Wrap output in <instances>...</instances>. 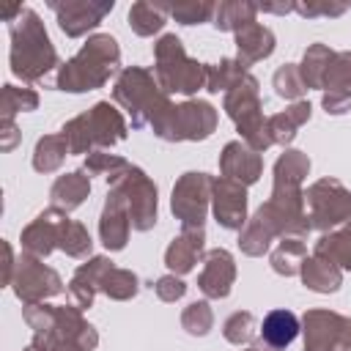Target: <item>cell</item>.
Listing matches in <instances>:
<instances>
[{
    "mask_svg": "<svg viewBox=\"0 0 351 351\" xmlns=\"http://www.w3.org/2000/svg\"><path fill=\"white\" fill-rule=\"evenodd\" d=\"M3 19L8 22V33H11V71L25 82L41 80L58 63L44 22L33 8H22V5L5 8Z\"/></svg>",
    "mask_w": 351,
    "mask_h": 351,
    "instance_id": "6da1fadb",
    "label": "cell"
},
{
    "mask_svg": "<svg viewBox=\"0 0 351 351\" xmlns=\"http://www.w3.org/2000/svg\"><path fill=\"white\" fill-rule=\"evenodd\" d=\"M33 329V346L38 351H90L99 343L96 329L80 315V307L27 304L22 310Z\"/></svg>",
    "mask_w": 351,
    "mask_h": 351,
    "instance_id": "7a4b0ae2",
    "label": "cell"
},
{
    "mask_svg": "<svg viewBox=\"0 0 351 351\" xmlns=\"http://www.w3.org/2000/svg\"><path fill=\"white\" fill-rule=\"evenodd\" d=\"M118 60H121L118 41L112 36L99 33V36L88 38V44L66 66H60V71H58V88L60 90H71V93L96 90L118 69Z\"/></svg>",
    "mask_w": 351,
    "mask_h": 351,
    "instance_id": "3957f363",
    "label": "cell"
},
{
    "mask_svg": "<svg viewBox=\"0 0 351 351\" xmlns=\"http://www.w3.org/2000/svg\"><path fill=\"white\" fill-rule=\"evenodd\" d=\"M115 101H121L129 115H132V126H151L154 134L162 129V123L167 121L173 104L167 101L165 90L159 88L156 77L140 66H132L126 71H121L118 82H115Z\"/></svg>",
    "mask_w": 351,
    "mask_h": 351,
    "instance_id": "277c9868",
    "label": "cell"
},
{
    "mask_svg": "<svg viewBox=\"0 0 351 351\" xmlns=\"http://www.w3.org/2000/svg\"><path fill=\"white\" fill-rule=\"evenodd\" d=\"M60 134L66 137L71 154H82V151H90L93 145H112L123 140L126 123L110 101H99L88 112L71 118Z\"/></svg>",
    "mask_w": 351,
    "mask_h": 351,
    "instance_id": "5b68a950",
    "label": "cell"
},
{
    "mask_svg": "<svg viewBox=\"0 0 351 351\" xmlns=\"http://www.w3.org/2000/svg\"><path fill=\"white\" fill-rule=\"evenodd\" d=\"M154 55H156L154 74L165 93H195L206 85V66L186 58L181 38H176L173 33L159 38Z\"/></svg>",
    "mask_w": 351,
    "mask_h": 351,
    "instance_id": "8992f818",
    "label": "cell"
},
{
    "mask_svg": "<svg viewBox=\"0 0 351 351\" xmlns=\"http://www.w3.org/2000/svg\"><path fill=\"white\" fill-rule=\"evenodd\" d=\"M225 110L228 115L236 121L239 134L244 137V143L252 151H263L271 145L269 134H266V123H263V112H261V99H258V80L252 74H244L239 85H233L225 93Z\"/></svg>",
    "mask_w": 351,
    "mask_h": 351,
    "instance_id": "52a82bcc",
    "label": "cell"
},
{
    "mask_svg": "<svg viewBox=\"0 0 351 351\" xmlns=\"http://www.w3.org/2000/svg\"><path fill=\"white\" fill-rule=\"evenodd\" d=\"M107 178H110V186L123 195V200L129 206L132 228H137V230L154 228V222H156V186L151 184V178L140 167H132L129 162Z\"/></svg>",
    "mask_w": 351,
    "mask_h": 351,
    "instance_id": "ba28073f",
    "label": "cell"
},
{
    "mask_svg": "<svg viewBox=\"0 0 351 351\" xmlns=\"http://www.w3.org/2000/svg\"><path fill=\"white\" fill-rule=\"evenodd\" d=\"M304 203H307L304 214L310 219V228L326 230V228H335V225L351 219V192L335 178L315 181L307 189Z\"/></svg>",
    "mask_w": 351,
    "mask_h": 351,
    "instance_id": "9c48e42d",
    "label": "cell"
},
{
    "mask_svg": "<svg viewBox=\"0 0 351 351\" xmlns=\"http://www.w3.org/2000/svg\"><path fill=\"white\" fill-rule=\"evenodd\" d=\"M217 126V110L206 101H184L170 110L156 132L162 140H206Z\"/></svg>",
    "mask_w": 351,
    "mask_h": 351,
    "instance_id": "30bf717a",
    "label": "cell"
},
{
    "mask_svg": "<svg viewBox=\"0 0 351 351\" xmlns=\"http://www.w3.org/2000/svg\"><path fill=\"white\" fill-rule=\"evenodd\" d=\"M14 293L25 302V304H38L47 296H55L63 291V282L58 277L55 269L44 266L36 255H22L16 261V271L11 277Z\"/></svg>",
    "mask_w": 351,
    "mask_h": 351,
    "instance_id": "8fae6325",
    "label": "cell"
},
{
    "mask_svg": "<svg viewBox=\"0 0 351 351\" xmlns=\"http://www.w3.org/2000/svg\"><path fill=\"white\" fill-rule=\"evenodd\" d=\"M214 189V178L206 173H186L173 189V214L184 228H203L206 206Z\"/></svg>",
    "mask_w": 351,
    "mask_h": 351,
    "instance_id": "7c38bea8",
    "label": "cell"
},
{
    "mask_svg": "<svg viewBox=\"0 0 351 351\" xmlns=\"http://www.w3.org/2000/svg\"><path fill=\"white\" fill-rule=\"evenodd\" d=\"M346 343H351V318L329 310L304 315V351H340Z\"/></svg>",
    "mask_w": 351,
    "mask_h": 351,
    "instance_id": "4fadbf2b",
    "label": "cell"
},
{
    "mask_svg": "<svg viewBox=\"0 0 351 351\" xmlns=\"http://www.w3.org/2000/svg\"><path fill=\"white\" fill-rule=\"evenodd\" d=\"M112 0H104V3H93V0H66V3H58L52 0L49 8L55 11L58 16V25L66 36L77 38L82 33H88L90 27H96L110 11H112Z\"/></svg>",
    "mask_w": 351,
    "mask_h": 351,
    "instance_id": "5bb4252c",
    "label": "cell"
},
{
    "mask_svg": "<svg viewBox=\"0 0 351 351\" xmlns=\"http://www.w3.org/2000/svg\"><path fill=\"white\" fill-rule=\"evenodd\" d=\"M211 200H214V217L222 228H241L247 225V192H244V184L239 181H230V178H219L214 181V189H211Z\"/></svg>",
    "mask_w": 351,
    "mask_h": 351,
    "instance_id": "9a60e30c",
    "label": "cell"
},
{
    "mask_svg": "<svg viewBox=\"0 0 351 351\" xmlns=\"http://www.w3.org/2000/svg\"><path fill=\"white\" fill-rule=\"evenodd\" d=\"M129 228H132L129 206H126V200H123L121 192L110 189L107 203H104V211H101V222H99V233H101L104 247L107 250H123V244L129 239Z\"/></svg>",
    "mask_w": 351,
    "mask_h": 351,
    "instance_id": "2e32d148",
    "label": "cell"
},
{
    "mask_svg": "<svg viewBox=\"0 0 351 351\" xmlns=\"http://www.w3.org/2000/svg\"><path fill=\"white\" fill-rule=\"evenodd\" d=\"M233 277H236V266H233V258L228 250H211L206 255V266L197 277V285L206 296L211 299H225L230 293V285H233Z\"/></svg>",
    "mask_w": 351,
    "mask_h": 351,
    "instance_id": "e0dca14e",
    "label": "cell"
},
{
    "mask_svg": "<svg viewBox=\"0 0 351 351\" xmlns=\"http://www.w3.org/2000/svg\"><path fill=\"white\" fill-rule=\"evenodd\" d=\"M63 217H66V211H60V208H47L44 214H38L22 230V247L30 255H49L58 247V233H60Z\"/></svg>",
    "mask_w": 351,
    "mask_h": 351,
    "instance_id": "ac0fdd59",
    "label": "cell"
},
{
    "mask_svg": "<svg viewBox=\"0 0 351 351\" xmlns=\"http://www.w3.org/2000/svg\"><path fill=\"white\" fill-rule=\"evenodd\" d=\"M219 167H222L225 178L239 181V184L247 186V184L258 181V176L263 170V162H261V154L252 151L247 143H228L225 151H222Z\"/></svg>",
    "mask_w": 351,
    "mask_h": 351,
    "instance_id": "d6986e66",
    "label": "cell"
},
{
    "mask_svg": "<svg viewBox=\"0 0 351 351\" xmlns=\"http://www.w3.org/2000/svg\"><path fill=\"white\" fill-rule=\"evenodd\" d=\"M110 269H112V261H107V258L99 255V258H90L88 263H82L74 271V277L69 282V293H71V299H74V304L80 310H85V307L93 304V293L101 291V280H104V274Z\"/></svg>",
    "mask_w": 351,
    "mask_h": 351,
    "instance_id": "ffe728a7",
    "label": "cell"
},
{
    "mask_svg": "<svg viewBox=\"0 0 351 351\" xmlns=\"http://www.w3.org/2000/svg\"><path fill=\"white\" fill-rule=\"evenodd\" d=\"M203 252V228H184L181 236H176L165 252V263L176 274H186Z\"/></svg>",
    "mask_w": 351,
    "mask_h": 351,
    "instance_id": "44dd1931",
    "label": "cell"
},
{
    "mask_svg": "<svg viewBox=\"0 0 351 351\" xmlns=\"http://www.w3.org/2000/svg\"><path fill=\"white\" fill-rule=\"evenodd\" d=\"M236 47H239V60L250 66V63L263 60L274 52V36L269 27L250 22L241 30H236Z\"/></svg>",
    "mask_w": 351,
    "mask_h": 351,
    "instance_id": "7402d4cb",
    "label": "cell"
},
{
    "mask_svg": "<svg viewBox=\"0 0 351 351\" xmlns=\"http://www.w3.org/2000/svg\"><path fill=\"white\" fill-rule=\"evenodd\" d=\"M90 192V184H88V176L82 173H66L60 176L55 184H52V208H60V211H71L77 208Z\"/></svg>",
    "mask_w": 351,
    "mask_h": 351,
    "instance_id": "603a6c76",
    "label": "cell"
},
{
    "mask_svg": "<svg viewBox=\"0 0 351 351\" xmlns=\"http://www.w3.org/2000/svg\"><path fill=\"white\" fill-rule=\"evenodd\" d=\"M302 280L307 288H313L318 293H329V291L340 288V269L332 261L313 255V258H304V263H302Z\"/></svg>",
    "mask_w": 351,
    "mask_h": 351,
    "instance_id": "cb8c5ba5",
    "label": "cell"
},
{
    "mask_svg": "<svg viewBox=\"0 0 351 351\" xmlns=\"http://www.w3.org/2000/svg\"><path fill=\"white\" fill-rule=\"evenodd\" d=\"M310 118V104L307 101H296L293 107H288L280 115H271L266 121V134L271 143H291L296 129Z\"/></svg>",
    "mask_w": 351,
    "mask_h": 351,
    "instance_id": "d4e9b609",
    "label": "cell"
},
{
    "mask_svg": "<svg viewBox=\"0 0 351 351\" xmlns=\"http://www.w3.org/2000/svg\"><path fill=\"white\" fill-rule=\"evenodd\" d=\"M299 332V321L291 310H271L266 318H263V326H261V335L263 340L271 346V348H285Z\"/></svg>",
    "mask_w": 351,
    "mask_h": 351,
    "instance_id": "484cf974",
    "label": "cell"
},
{
    "mask_svg": "<svg viewBox=\"0 0 351 351\" xmlns=\"http://www.w3.org/2000/svg\"><path fill=\"white\" fill-rule=\"evenodd\" d=\"M170 14V5H159V3H134L129 8V25L137 36H154L156 30H162L165 19Z\"/></svg>",
    "mask_w": 351,
    "mask_h": 351,
    "instance_id": "4316f807",
    "label": "cell"
},
{
    "mask_svg": "<svg viewBox=\"0 0 351 351\" xmlns=\"http://www.w3.org/2000/svg\"><path fill=\"white\" fill-rule=\"evenodd\" d=\"M332 55H335V52H332L326 44H313V47H307L304 60H302V66H299V74H302L304 88H324V77H326V69H329Z\"/></svg>",
    "mask_w": 351,
    "mask_h": 351,
    "instance_id": "83f0119b",
    "label": "cell"
},
{
    "mask_svg": "<svg viewBox=\"0 0 351 351\" xmlns=\"http://www.w3.org/2000/svg\"><path fill=\"white\" fill-rule=\"evenodd\" d=\"M258 5L247 3V0H230V3H219L214 8V25L219 30H241L244 25L255 22Z\"/></svg>",
    "mask_w": 351,
    "mask_h": 351,
    "instance_id": "f1b7e54d",
    "label": "cell"
},
{
    "mask_svg": "<svg viewBox=\"0 0 351 351\" xmlns=\"http://www.w3.org/2000/svg\"><path fill=\"white\" fill-rule=\"evenodd\" d=\"M315 255L332 261L340 269H351V225H346V228L324 236L315 244Z\"/></svg>",
    "mask_w": 351,
    "mask_h": 351,
    "instance_id": "f546056e",
    "label": "cell"
},
{
    "mask_svg": "<svg viewBox=\"0 0 351 351\" xmlns=\"http://www.w3.org/2000/svg\"><path fill=\"white\" fill-rule=\"evenodd\" d=\"M69 143L63 134H47L36 143V154H33V167L38 173H52L60 167V162L66 159Z\"/></svg>",
    "mask_w": 351,
    "mask_h": 351,
    "instance_id": "4dcf8cb0",
    "label": "cell"
},
{
    "mask_svg": "<svg viewBox=\"0 0 351 351\" xmlns=\"http://www.w3.org/2000/svg\"><path fill=\"white\" fill-rule=\"evenodd\" d=\"M247 74V63L241 60H222L217 66H206V88L211 93H219V90H230L233 85L241 82V77Z\"/></svg>",
    "mask_w": 351,
    "mask_h": 351,
    "instance_id": "1f68e13d",
    "label": "cell"
},
{
    "mask_svg": "<svg viewBox=\"0 0 351 351\" xmlns=\"http://www.w3.org/2000/svg\"><path fill=\"white\" fill-rule=\"evenodd\" d=\"M304 255H307L304 241H299V239H282V241H280V247L271 252V266H274V271H277V274L291 277V274L302 271Z\"/></svg>",
    "mask_w": 351,
    "mask_h": 351,
    "instance_id": "d6a6232c",
    "label": "cell"
},
{
    "mask_svg": "<svg viewBox=\"0 0 351 351\" xmlns=\"http://www.w3.org/2000/svg\"><path fill=\"white\" fill-rule=\"evenodd\" d=\"M90 244H93V241H90L88 230H85L80 222L63 217L60 233H58V247H60L66 255H71V258H82V255L90 252Z\"/></svg>",
    "mask_w": 351,
    "mask_h": 351,
    "instance_id": "836d02e7",
    "label": "cell"
},
{
    "mask_svg": "<svg viewBox=\"0 0 351 351\" xmlns=\"http://www.w3.org/2000/svg\"><path fill=\"white\" fill-rule=\"evenodd\" d=\"M36 104H38V96L30 88H14V85H5L3 88V99H0L3 121H11L16 112L36 110Z\"/></svg>",
    "mask_w": 351,
    "mask_h": 351,
    "instance_id": "e575fe53",
    "label": "cell"
},
{
    "mask_svg": "<svg viewBox=\"0 0 351 351\" xmlns=\"http://www.w3.org/2000/svg\"><path fill=\"white\" fill-rule=\"evenodd\" d=\"M101 291L110 296V299H129L137 293V274L126 271V269H110L101 280Z\"/></svg>",
    "mask_w": 351,
    "mask_h": 351,
    "instance_id": "d590c367",
    "label": "cell"
},
{
    "mask_svg": "<svg viewBox=\"0 0 351 351\" xmlns=\"http://www.w3.org/2000/svg\"><path fill=\"white\" fill-rule=\"evenodd\" d=\"M326 90H351V52H335L324 77Z\"/></svg>",
    "mask_w": 351,
    "mask_h": 351,
    "instance_id": "8d00e7d4",
    "label": "cell"
},
{
    "mask_svg": "<svg viewBox=\"0 0 351 351\" xmlns=\"http://www.w3.org/2000/svg\"><path fill=\"white\" fill-rule=\"evenodd\" d=\"M181 324H184V329H186L189 335H206V332L211 329V324H214L211 307H208L206 302L189 304V307L184 310V315H181Z\"/></svg>",
    "mask_w": 351,
    "mask_h": 351,
    "instance_id": "74e56055",
    "label": "cell"
},
{
    "mask_svg": "<svg viewBox=\"0 0 351 351\" xmlns=\"http://www.w3.org/2000/svg\"><path fill=\"white\" fill-rule=\"evenodd\" d=\"M274 88H277V93L285 96V99H296V96H302L304 82H302L299 66L288 63V66L277 69V71H274Z\"/></svg>",
    "mask_w": 351,
    "mask_h": 351,
    "instance_id": "f35d334b",
    "label": "cell"
},
{
    "mask_svg": "<svg viewBox=\"0 0 351 351\" xmlns=\"http://www.w3.org/2000/svg\"><path fill=\"white\" fill-rule=\"evenodd\" d=\"M255 335V318L252 313H233L228 321H225V337L236 346L241 343H250Z\"/></svg>",
    "mask_w": 351,
    "mask_h": 351,
    "instance_id": "ab89813d",
    "label": "cell"
},
{
    "mask_svg": "<svg viewBox=\"0 0 351 351\" xmlns=\"http://www.w3.org/2000/svg\"><path fill=\"white\" fill-rule=\"evenodd\" d=\"M214 3H176L170 5V16H176L181 25H197L206 22L214 14Z\"/></svg>",
    "mask_w": 351,
    "mask_h": 351,
    "instance_id": "60d3db41",
    "label": "cell"
},
{
    "mask_svg": "<svg viewBox=\"0 0 351 351\" xmlns=\"http://www.w3.org/2000/svg\"><path fill=\"white\" fill-rule=\"evenodd\" d=\"M126 162L121 159V156H110V154H101V151H90L88 154V162H85V167H88V173H107V176H112L115 170H121Z\"/></svg>",
    "mask_w": 351,
    "mask_h": 351,
    "instance_id": "b9f144b4",
    "label": "cell"
},
{
    "mask_svg": "<svg viewBox=\"0 0 351 351\" xmlns=\"http://www.w3.org/2000/svg\"><path fill=\"white\" fill-rule=\"evenodd\" d=\"M348 8V3H293V11H299L302 16H337Z\"/></svg>",
    "mask_w": 351,
    "mask_h": 351,
    "instance_id": "7bdbcfd3",
    "label": "cell"
},
{
    "mask_svg": "<svg viewBox=\"0 0 351 351\" xmlns=\"http://www.w3.org/2000/svg\"><path fill=\"white\" fill-rule=\"evenodd\" d=\"M184 291H186V285H184L176 274H167V277H162V280L156 282V293H159V299H165V302H176V299H181Z\"/></svg>",
    "mask_w": 351,
    "mask_h": 351,
    "instance_id": "ee69618b",
    "label": "cell"
},
{
    "mask_svg": "<svg viewBox=\"0 0 351 351\" xmlns=\"http://www.w3.org/2000/svg\"><path fill=\"white\" fill-rule=\"evenodd\" d=\"M324 107L332 115H340V112L351 110V90H326L324 93Z\"/></svg>",
    "mask_w": 351,
    "mask_h": 351,
    "instance_id": "f6af8a7d",
    "label": "cell"
},
{
    "mask_svg": "<svg viewBox=\"0 0 351 351\" xmlns=\"http://www.w3.org/2000/svg\"><path fill=\"white\" fill-rule=\"evenodd\" d=\"M3 134H5V140H3V151H11V148L16 145V129H14L11 121H3Z\"/></svg>",
    "mask_w": 351,
    "mask_h": 351,
    "instance_id": "bcb514c9",
    "label": "cell"
},
{
    "mask_svg": "<svg viewBox=\"0 0 351 351\" xmlns=\"http://www.w3.org/2000/svg\"><path fill=\"white\" fill-rule=\"evenodd\" d=\"M258 11H271V14H288V11H293V3H280V5L263 3V5H258Z\"/></svg>",
    "mask_w": 351,
    "mask_h": 351,
    "instance_id": "7dc6e473",
    "label": "cell"
},
{
    "mask_svg": "<svg viewBox=\"0 0 351 351\" xmlns=\"http://www.w3.org/2000/svg\"><path fill=\"white\" fill-rule=\"evenodd\" d=\"M340 351H351V343H346V346H343V348H340Z\"/></svg>",
    "mask_w": 351,
    "mask_h": 351,
    "instance_id": "c3c4849f",
    "label": "cell"
},
{
    "mask_svg": "<svg viewBox=\"0 0 351 351\" xmlns=\"http://www.w3.org/2000/svg\"><path fill=\"white\" fill-rule=\"evenodd\" d=\"M25 351H38V348H36V346H30V348H25Z\"/></svg>",
    "mask_w": 351,
    "mask_h": 351,
    "instance_id": "681fc988",
    "label": "cell"
},
{
    "mask_svg": "<svg viewBox=\"0 0 351 351\" xmlns=\"http://www.w3.org/2000/svg\"><path fill=\"white\" fill-rule=\"evenodd\" d=\"M247 351H258V348H247Z\"/></svg>",
    "mask_w": 351,
    "mask_h": 351,
    "instance_id": "f907efd6",
    "label": "cell"
}]
</instances>
